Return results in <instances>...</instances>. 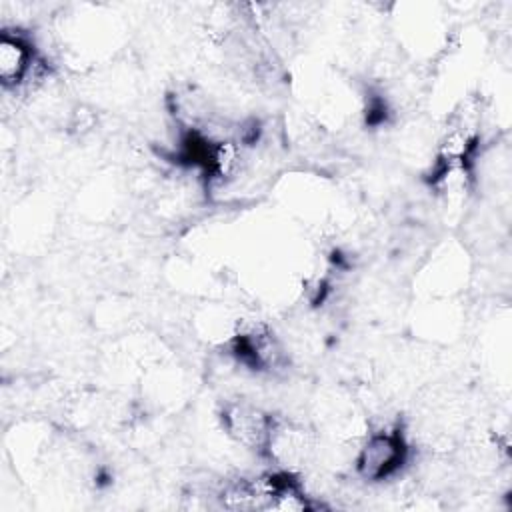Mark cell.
Segmentation results:
<instances>
[{
	"label": "cell",
	"instance_id": "2",
	"mask_svg": "<svg viewBox=\"0 0 512 512\" xmlns=\"http://www.w3.org/2000/svg\"><path fill=\"white\" fill-rule=\"evenodd\" d=\"M222 426L244 448L266 452L274 418L248 402H230L222 410Z\"/></svg>",
	"mask_w": 512,
	"mask_h": 512
},
{
	"label": "cell",
	"instance_id": "1",
	"mask_svg": "<svg viewBox=\"0 0 512 512\" xmlns=\"http://www.w3.org/2000/svg\"><path fill=\"white\" fill-rule=\"evenodd\" d=\"M408 450L400 426L370 432L356 454V472L366 482L388 480L404 466Z\"/></svg>",
	"mask_w": 512,
	"mask_h": 512
},
{
	"label": "cell",
	"instance_id": "3",
	"mask_svg": "<svg viewBox=\"0 0 512 512\" xmlns=\"http://www.w3.org/2000/svg\"><path fill=\"white\" fill-rule=\"evenodd\" d=\"M34 50L22 34L4 30L0 36V80L6 88H16L30 74Z\"/></svg>",
	"mask_w": 512,
	"mask_h": 512
}]
</instances>
